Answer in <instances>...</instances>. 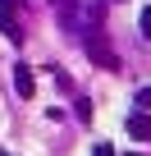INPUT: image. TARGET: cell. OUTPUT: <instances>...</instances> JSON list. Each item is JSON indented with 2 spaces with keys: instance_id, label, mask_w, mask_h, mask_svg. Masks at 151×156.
<instances>
[{
  "instance_id": "cell-1",
  "label": "cell",
  "mask_w": 151,
  "mask_h": 156,
  "mask_svg": "<svg viewBox=\"0 0 151 156\" xmlns=\"http://www.w3.org/2000/svg\"><path fill=\"white\" fill-rule=\"evenodd\" d=\"M83 46H87V55H92L96 64H105V69H119V60H115V51H110V46L101 41V32H96V37H87Z\"/></svg>"
},
{
  "instance_id": "cell-2",
  "label": "cell",
  "mask_w": 151,
  "mask_h": 156,
  "mask_svg": "<svg viewBox=\"0 0 151 156\" xmlns=\"http://www.w3.org/2000/svg\"><path fill=\"white\" fill-rule=\"evenodd\" d=\"M14 92H19L23 101H28V97L37 92V73H32L28 64H14Z\"/></svg>"
},
{
  "instance_id": "cell-3",
  "label": "cell",
  "mask_w": 151,
  "mask_h": 156,
  "mask_svg": "<svg viewBox=\"0 0 151 156\" xmlns=\"http://www.w3.org/2000/svg\"><path fill=\"white\" fill-rule=\"evenodd\" d=\"M128 133H133L137 142H146V138H151V115H142V110L128 115Z\"/></svg>"
},
{
  "instance_id": "cell-4",
  "label": "cell",
  "mask_w": 151,
  "mask_h": 156,
  "mask_svg": "<svg viewBox=\"0 0 151 156\" xmlns=\"http://www.w3.org/2000/svg\"><path fill=\"white\" fill-rule=\"evenodd\" d=\"M133 101H137V106H142V115H146V110H151V87H137V97H133Z\"/></svg>"
},
{
  "instance_id": "cell-5",
  "label": "cell",
  "mask_w": 151,
  "mask_h": 156,
  "mask_svg": "<svg viewBox=\"0 0 151 156\" xmlns=\"http://www.w3.org/2000/svg\"><path fill=\"white\" fill-rule=\"evenodd\" d=\"M142 32H146V37H151V9H146V14H142Z\"/></svg>"
},
{
  "instance_id": "cell-6",
  "label": "cell",
  "mask_w": 151,
  "mask_h": 156,
  "mask_svg": "<svg viewBox=\"0 0 151 156\" xmlns=\"http://www.w3.org/2000/svg\"><path fill=\"white\" fill-rule=\"evenodd\" d=\"M92 156H115V151H110V147H105V142H101V147H96V151H92Z\"/></svg>"
},
{
  "instance_id": "cell-7",
  "label": "cell",
  "mask_w": 151,
  "mask_h": 156,
  "mask_svg": "<svg viewBox=\"0 0 151 156\" xmlns=\"http://www.w3.org/2000/svg\"><path fill=\"white\" fill-rule=\"evenodd\" d=\"M128 156H137V151H128Z\"/></svg>"
},
{
  "instance_id": "cell-8",
  "label": "cell",
  "mask_w": 151,
  "mask_h": 156,
  "mask_svg": "<svg viewBox=\"0 0 151 156\" xmlns=\"http://www.w3.org/2000/svg\"><path fill=\"white\" fill-rule=\"evenodd\" d=\"M0 156H5V151H0Z\"/></svg>"
}]
</instances>
